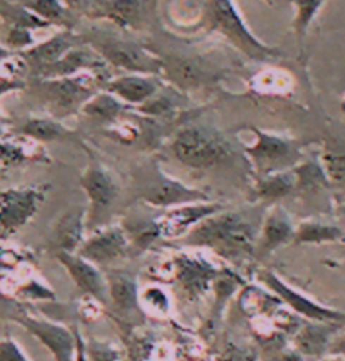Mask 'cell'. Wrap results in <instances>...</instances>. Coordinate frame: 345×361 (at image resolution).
<instances>
[{"label": "cell", "mask_w": 345, "mask_h": 361, "mask_svg": "<svg viewBox=\"0 0 345 361\" xmlns=\"http://www.w3.org/2000/svg\"><path fill=\"white\" fill-rule=\"evenodd\" d=\"M174 156L191 169H211L231 156V145L214 128L204 126L185 127L172 144Z\"/></svg>", "instance_id": "5b68a950"}, {"label": "cell", "mask_w": 345, "mask_h": 361, "mask_svg": "<svg viewBox=\"0 0 345 361\" xmlns=\"http://www.w3.org/2000/svg\"><path fill=\"white\" fill-rule=\"evenodd\" d=\"M215 361H258V358L253 350L232 345L230 348H226Z\"/></svg>", "instance_id": "f35d334b"}, {"label": "cell", "mask_w": 345, "mask_h": 361, "mask_svg": "<svg viewBox=\"0 0 345 361\" xmlns=\"http://www.w3.org/2000/svg\"><path fill=\"white\" fill-rule=\"evenodd\" d=\"M12 292H14L12 295H15V298L27 300H56L54 290L41 279L36 277L25 279L20 283H12Z\"/></svg>", "instance_id": "d6a6232c"}, {"label": "cell", "mask_w": 345, "mask_h": 361, "mask_svg": "<svg viewBox=\"0 0 345 361\" xmlns=\"http://www.w3.org/2000/svg\"><path fill=\"white\" fill-rule=\"evenodd\" d=\"M81 188L88 197L86 208V231L106 226L116 201L120 196V186L113 174L98 161H92L80 179Z\"/></svg>", "instance_id": "52a82bcc"}, {"label": "cell", "mask_w": 345, "mask_h": 361, "mask_svg": "<svg viewBox=\"0 0 345 361\" xmlns=\"http://www.w3.org/2000/svg\"><path fill=\"white\" fill-rule=\"evenodd\" d=\"M108 283V298L122 312L140 311V292L137 281L122 270H108L105 274Z\"/></svg>", "instance_id": "603a6c76"}, {"label": "cell", "mask_w": 345, "mask_h": 361, "mask_svg": "<svg viewBox=\"0 0 345 361\" xmlns=\"http://www.w3.org/2000/svg\"><path fill=\"white\" fill-rule=\"evenodd\" d=\"M76 339H77V345H76V361H88L86 358V343L81 338V333L76 329Z\"/></svg>", "instance_id": "7bdbcfd3"}, {"label": "cell", "mask_w": 345, "mask_h": 361, "mask_svg": "<svg viewBox=\"0 0 345 361\" xmlns=\"http://www.w3.org/2000/svg\"><path fill=\"white\" fill-rule=\"evenodd\" d=\"M56 259L68 270L69 277L73 279L77 289L83 292L84 295L96 299L103 306L110 300V298H108L106 277L100 267H96V265L80 257L77 253H56Z\"/></svg>", "instance_id": "2e32d148"}, {"label": "cell", "mask_w": 345, "mask_h": 361, "mask_svg": "<svg viewBox=\"0 0 345 361\" xmlns=\"http://www.w3.org/2000/svg\"><path fill=\"white\" fill-rule=\"evenodd\" d=\"M258 281L270 290L271 294L280 299V302L284 304L291 312L303 317L305 321H320V322H337V324H345V312L339 309L323 306L317 300L305 295L303 292L293 289L288 286L282 277H278L271 270H260L258 272Z\"/></svg>", "instance_id": "30bf717a"}, {"label": "cell", "mask_w": 345, "mask_h": 361, "mask_svg": "<svg viewBox=\"0 0 345 361\" xmlns=\"http://www.w3.org/2000/svg\"><path fill=\"white\" fill-rule=\"evenodd\" d=\"M19 132L27 139L36 142H51V140H61L66 139L73 134L69 128L63 126L59 120L53 117H32L27 118L20 126Z\"/></svg>", "instance_id": "83f0119b"}, {"label": "cell", "mask_w": 345, "mask_h": 361, "mask_svg": "<svg viewBox=\"0 0 345 361\" xmlns=\"http://www.w3.org/2000/svg\"><path fill=\"white\" fill-rule=\"evenodd\" d=\"M61 2L68 8H71L73 12H76V14H84V11H86V7H88L89 0H61Z\"/></svg>", "instance_id": "b9f144b4"}, {"label": "cell", "mask_w": 345, "mask_h": 361, "mask_svg": "<svg viewBox=\"0 0 345 361\" xmlns=\"http://www.w3.org/2000/svg\"><path fill=\"white\" fill-rule=\"evenodd\" d=\"M0 139H2V127H0Z\"/></svg>", "instance_id": "ee69618b"}, {"label": "cell", "mask_w": 345, "mask_h": 361, "mask_svg": "<svg viewBox=\"0 0 345 361\" xmlns=\"http://www.w3.org/2000/svg\"><path fill=\"white\" fill-rule=\"evenodd\" d=\"M77 42H83L81 41V36H76L73 31H61L54 34L49 39L37 42V44L23 51L20 54L24 56L29 68H31L34 75H36V73L41 71L42 68L51 66V64L59 61L68 51L76 47Z\"/></svg>", "instance_id": "ffe728a7"}, {"label": "cell", "mask_w": 345, "mask_h": 361, "mask_svg": "<svg viewBox=\"0 0 345 361\" xmlns=\"http://www.w3.org/2000/svg\"><path fill=\"white\" fill-rule=\"evenodd\" d=\"M12 321L23 326L42 346H46L54 356V361H76V329L25 312L12 316Z\"/></svg>", "instance_id": "5bb4252c"}, {"label": "cell", "mask_w": 345, "mask_h": 361, "mask_svg": "<svg viewBox=\"0 0 345 361\" xmlns=\"http://www.w3.org/2000/svg\"><path fill=\"white\" fill-rule=\"evenodd\" d=\"M322 167L323 171H325L327 179L339 184H345V150H327V152L323 154Z\"/></svg>", "instance_id": "e575fe53"}, {"label": "cell", "mask_w": 345, "mask_h": 361, "mask_svg": "<svg viewBox=\"0 0 345 361\" xmlns=\"http://www.w3.org/2000/svg\"><path fill=\"white\" fill-rule=\"evenodd\" d=\"M296 188L295 173L284 171L270 176H263L254 186V196L265 203H276L278 200L290 196Z\"/></svg>", "instance_id": "d4e9b609"}, {"label": "cell", "mask_w": 345, "mask_h": 361, "mask_svg": "<svg viewBox=\"0 0 345 361\" xmlns=\"http://www.w3.org/2000/svg\"><path fill=\"white\" fill-rule=\"evenodd\" d=\"M86 209H69L59 218L51 231L54 253H76L84 242Z\"/></svg>", "instance_id": "44dd1931"}, {"label": "cell", "mask_w": 345, "mask_h": 361, "mask_svg": "<svg viewBox=\"0 0 345 361\" xmlns=\"http://www.w3.org/2000/svg\"><path fill=\"white\" fill-rule=\"evenodd\" d=\"M340 240H344V231L339 226L315 220L301 221L295 228V236H293V243L296 245L335 243Z\"/></svg>", "instance_id": "4316f807"}, {"label": "cell", "mask_w": 345, "mask_h": 361, "mask_svg": "<svg viewBox=\"0 0 345 361\" xmlns=\"http://www.w3.org/2000/svg\"><path fill=\"white\" fill-rule=\"evenodd\" d=\"M122 226L127 231L128 240H130L132 250L135 248V250L142 252L145 248H149L153 242H157L158 238H162L157 218L130 216L125 218Z\"/></svg>", "instance_id": "484cf974"}, {"label": "cell", "mask_w": 345, "mask_h": 361, "mask_svg": "<svg viewBox=\"0 0 345 361\" xmlns=\"http://www.w3.org/2000/svg\"><path fill=\"white\" fill-rule=\"evenodd\" d=\"M162 61V73L184 92H194L221 80L222 70L218 64L197 54L180 53V51H152Z\"/></svg>", "instance_id": "ba28073f"}, {"label": "cell", "mask_w": 345, "mask_h": 361, "mask_svg": "<svg viewBox=\"0 0 345 361\" xmlns=\"http://www.w3.org/2000/svg\"><path fill=\"white\" fill-rule=\"evenodd\" d=\"M86 356H88V361H116L118 351L113 346H108L106 343L93 341L86 345Z\"/></svg>", "instance_id": "74e56055"}, {"label": "cell", "mask_w": 345, "mask_h": 361, "mask_svg": "<svg viewBox=\"0 0 345 361\" xmlns=\"http://www.w3.org/2000/svg\"><path fill=\"white\" fill-rule=\"evenodd\" d=\"M41 147L29 149L25 144L19 142L0 140V164L19 166L27 161H41Z\"/></svg>", "instance_id": "4dcf8cb0"}, {"label": "cell", "mask_w": 345, "mask_h": 361, "mask_svg": "<svg viewBox=\"0 0 345 361\" xmlns=\"http://www.w3.org/2000/svg\"><path fill=\"white\" fill-rule=\"evenodd\" d=\"M132 245L122 225H108L94 230L76 253L96 267H111L130 255Z\"/></svg>", "instance_id": "4fadbf2b"}, {"label": "cell", "mask_w": 345, "mask_h": 361, "mask_svg": "<svg viewBox=\"0 0 345 361\" xmlns=\"http://www.w3.org/2000/svg\"><path fill=\"white\" fill-rule=\"evenodd\" d=\"M24 7L46 20L49 25L61 27L63 31H73L77 24V14L68 8L61 0H20Z\"/></svg>", "instance_id": "cb8c5ba5"}, {"label": "cell", "mask_w": 345, "mask_h": 361, "mask_svg": "<svg viewBox=\"0 0 345 361\" xmlns=\"http://www.w3.org/2000/svg\"><path fill=\"white\" fill-rule=\"evenodd\" d=\"M172 275L191 300L202 298L218 279V270L206 260L180 255L172 262Z\"/></svg>", "instance_id": "e0dca14e"}, {"label": "cell", "mask_w": 345, "mask_h": 361, "mask_svg": "<svg viewBox=\"0 0 345 361\" xmlns=\"http://www.w3.org/2000/svg\"><path fill=\"white\" fill-rule=\"evenodd\" d=\"M340 329H342V324H337V322L301 321L299 329L293 333V348L301 356L320 360L327 356L332 339Z\"/></svg>", "instance_id": "d6986e66"}, {"label": "cell", "mask_w": 345, "mask_h": 361, "mask_svg": "<svg viewBox=\"0 0 345 361\" xmlns=\"http://www.w3.org/2000/svg\"><path fill=\"white\" fill-rule=\"evenodd\" d=\"M293 6L296 7V16L293 20V29H295L299 39H303L307 34V29L312 24L315 16L318 14L320 7L325 4V0H291Z\"/></svg>", "instance_id": "836d02e7"}, {"label": "cell", "mask_w": 345, "mask_h": 361, "mask_svg": "<svg viewBox=\"0 0 345 361\" xmlns=\"http://www.w3.org/2000/svg\"><path fill=\"white\" fill-rule=\"evenodd\" d=\"M201 25L207 31L218 32L234 44L241 53L256 61L276 58L282 51L270 47L258 39L241 17L232 0H206Z\"/></svg>", "instance_id": "7a4b0ae2"}, {"label": "cell", "mask_w": 345, "mask_h": 361, "mask_svg": "<svg viewBox=\"0 0 345 361\" xmlns=\"http://www.w3.org/2000/svg\"><path fill=\"white\" fill-rule=\"evenodd\" d=\"M133 183L137 196L153 208L170 209L180 204L209 201V196L199 189L185 186L180 180L162 173L155 164L138 169L133 176Z\"/></svg>", "instance_id": "8992f818"}, {"label": "cell", "mask_w": 345, "mask_h": 361, "mask_svg": "<svg viewBox=\"0 0 345 361\" xmlns=\"http://www.w3.org/2000/svg\"><path fill=\"white\" fill-rule=\"evenodd\" d=\"M0 19L7 24V27L29 29V31L51 27L46 20H42L23 4H12L8 0H0Z\"/></svg>", "instance_id": "f1b7e54d"}, {"label": "cell", "mask_w": 345, "mask_h": 361, "mask_svg": "<svg viewBox=\"0 0 345 361\" xmlns=\"http://www.w3.org/2000/svg\"><path fill=\"white\" fill-rule=\"evenodd\" d=\"M256 135L253 145L246 147V154L251 159L254 169L258 174L270 176L276 173H284L290 167L296 166L301 159V152L296 142L283 137L265 134V132L253 130Z\"/></svg>", "instance_id": "8fae6325"}, {"label": "cell", "mask_w": 345, "mask_h": 361, "mask_svg": "<svg viewBox=\"0 0 345 361\" xmlns=\"http://www.w3.org/2000/svg\"><path fill=\"white\" fill-rule=\"evenodd\" d=\"M266 2H273V0H266Z\"/></svg>", "instance_id": "f6af8a7d"}, {"label": "cell", "mask_w": 345, "mask_h": 361, "mask_svg": "<svg viewBox=\"0 0 345 361\" xmlns=\"http://www.w3.org/2000/svg\"><path fill=\"white\" fill-rule=\"evenodd\" d=\"M0 361H32L12 336L0 338Z\"/></svg>", "instance_id": "8d00e7d4"}, {"label": "cell", "mask_w": 345, "mask_h": 361, "mask_svg": "<svg viewBox=\"0 0 345 361\" xmlns=\"http://www.w3.org/2000/svg\"><path fill=\"white\" fill-rule=\"evenodd\" d=\"M98 85H106L94 73L54 80H39L32 93L42 102L44 109L56 120L69 117L88 103L98 92Z\"/></svg>", "instance_id": "3957f363"}, {"label": "cell", "mask_w": 345, "mask_h": 361, "mask_svg": "<svg viewBox=\"0 0 345 361\" xmlns=\"http://www.w3.org/2000/svg\"><path fill=\"white\" fill-rule=\"evenodd\" d=\"M23 88H25L24 81L12 80V78H7V76L0 75V97H4V94H7L11 92H15V90H23Z\"/></svg>", "instance_id": "ab89813d"}, {"label": "cell", "mask_w": 345, "mask_h": 361, "mask_svg": "<svg viewBox=\"0 0 345 361\" xmlns=\"http://www.w3.org/2000/svg\"><path fill=\"white\" fill-rule=\"evenodd\" d=\"M140 307L153 316H167L170 312L172 299L162 287L150 286L140 292Z\"/></svg>", "instance_id": "1f68e13d"}, {"label": "cell", "mask_w": 345, "mask_h": 361, "mask_svg": "<svg viewBox=\"0 0 345 361\" xmlns=\"http://www.w3.org/2000/svg\"><path fill=\"white\" fill-rule=\"evenodd\" d=\"M123 110L122 100L111 93H96L83 106V111L89 118L100 120V122H113Z\"/></svg>", "instance_id": "f546056e"}, {"label": "cell", "mask_w": 345, "mask_h": 361, "mask_svg": "<svg viewBox=\"0 0 345 361\" xmlns=\"http://www.w3.org/2000/svg\"><path fill=\"white\" fill-rule=\"evenodd\" d=\"M293 236H295V226H293L291 218L288 216V213L282 206H273L261 225L256 248H254V257L265 259L275 250H278L280 247L293 242Z\"/></svg>", "instance_id": "ac0fdd59"}, {"label": "cell", "mask_w": 345, "mask_h": 361, "mask_svg": "<svg viewBox=\"0 0 345 361\" xmlns=\"http://www.w3.org/2000/svg\"><path fill=\"white\" fill-rule=\"evenodd\" d=\"M327 356H345V331L335 334L329 346V351H327Z\"/></svg>", "instance_id": "60d3db41"}, {"label": "cell", "mask_w": 345, "mask_h": 361, "mask_svg": "<svg viewBox=\"0 0 345 361\" xmlns=\"http://www.w3.org/2000/svg\"><path fill=\"white\" fill-rule=\"evenodd\" d=\"M256 240V228L248 218L222 209L194 228L185 236V245L209 248L230 262H244L254 257Z\"/></svg>", "instance_id": "6da1fadb"}, {"label": "cell", "mask_w": 345, "mask_h": 361, "mask_svg": "<svg viewBox=\"0 0 345 361\" xmlns=\"http://www.w3.org/2000/svg\"><path fill=\"white\" fill-rule=\"evenodd\" d=\"M46 186L7 188L0 191V243L36 216L46 200Z\"/></svg>", "instance_id": "9c48e42d"}, {"label": "cell", "mask_w": 345, "mask_h": 361, "mask_svg": "<svg viewBox=\"0 0 345 361\" xmlns=\"http://www.w3.org/2000/svg\"><path fill=\"white\" fill-rule=\"evenodd\" d=\"M222 204L211 203V201L180 204L175 206V208L167 209L165 213L157 218L162 238L177 240L182 238V236L185 238L201 221L207 220V218L213 216L215 213L222 212Z\"/></svg>", "instance_id": "9a60e30c"}, {"label": "cell", "mask_w": 345, "mask_h": 361, "mask_svg": "<svg viewBox=\"0 0 345 361\" xmlns=\"http://www.w3.org/2000/svg\"><path fill=\"white\" fill-rule=\"evenodd\" d=\"M81 41L92 46L108 64L113 68L127 71L128 75H161L162 61L157 54L146 46L123 39L110 32H101L92 29L89 32L81 34Z\"/></svg>", "instance_id": "277c9868"}, {"label": "cell", "mask_w": 345, "mask_h": 361, "mask_svg": "<svg viewBox=\"0 0 345 361\" xmlns=\"http://www.w3.org/2000/svg\"><path fill=\"white\" fill-rule=\"evenodd\" d=\"M105 88L108 93L115 94L122 102L142 105L157 94L158 81L149 75H123L115 80H108Z\"/></svg>", "instance_id": "7402d4cb"}, {"label": "cell", "mask_w": 345, "mask_h": 361, "mask_svg": "<svg viewBox=\"0 0 345 361\" xmlns=\"http://www.w3.org/2000/svg\"><path fill=\"white\" fill-rule=\"evenodd\" d=\"M157 0H89L84 14L105 19L125 31H144L153 19Z\"/></svg>", "instance_id": "7c38bea8"}, {"label": "cell", "mask_w": 345, "mask_h": 361, "mask_svg": "<svg viewBox=\"0 0 345 361\" xmlns=\"http://www.w3.org/2000/svg\"><path fill=\"white\" fill-rule=\"evenodd\" d=\"M36 44L34 41L32 31L29 29H19V27H8L7 36H6V46L11 47V49H19L20 53L29 47Z\"/></svg>", "instance_id": "d590c367"}]
</instances>
